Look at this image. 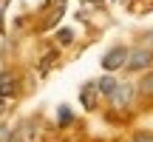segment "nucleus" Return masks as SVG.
Masks as SVG:
<instances>
[{
    "instance_id": "nucleus-1",
    "label": "nucleus",
    "mask_w": 153,
    "mask_h": 142,
    "mask_svg": "<svg viewBox=\"0 0 153 142\" xmlns=\"http://www.w3.org/2000/svg\"><path fill=\"white\" fill-rule=\"evenodd\" d=\"M153 66V49L150 46H133L131 49V54H128V71H145V68H150Z\"/></svg>"
},
{
    "instance_id": "nucleus-2",
    "label": "nucleus",
    "mask_w": 153,
    "mask_h": 142,
    "mask_svg": "<svg viewBox=\"0 0 153 142\" xmlns=\"http://www.w3.org/2000/svg\"><path fill=\"white\" fill-rule=\"evenodd\" d=\"M128 54H131V49H125V46H114V49H108L102 54V68L108 71H119L128 66Z\"/></svg>"
},
{
    "instance_id": "nucleus-3",
    "label": "nucleus",
    "mask_w": 153,
    "mask_h": 142,
    "mask_svg": "<svg viewBox=\"0 0 153 142\" xmlns=\"http://www.w3.org/2000/svg\"><path fill=\"white\" fill-rule=\"evenodd\" d=\"M133 97H136V85L133 82H119V88L114 91V97H111V105H114L116 111L128 108V105L133 102Z\"/></svg>"
},
{
    "instance_id": "nucleus-4",
    "label": "nucleus",
    "mask_w": 153,
    "mask_h": 142,
    "mask_svg": "<svg viewBox=\"0 0 153 142\" xmlns=\"http://www.w3.org/2000/svg\"><path fill=\"white\" fill-rule=\"evenodd\" d=\"M99 99H102V94H99V88H97V80H88L85 85L79 88V102H82V108H85V111H94L99 105Z\"/></svg>"
},
{
    "instance_id": "nucleus-5",
    "label": "nucleus",
    "mask_w": 153,
    "mask_h": 142,
    "mask_svg": "<svg viewBox=\"0 0 153 142\" xmlns=\"http://www.w3.org/2000/svg\"><path fill=\"white\" fill-rule=\"evenodd\" d=\"M17 94V80L9 71H0V97H14Z\"/></svg>"
},
{
    "instance_id": "nucleus-6",
    "label": "nucleus",
    "mask_w": 153,
    "mask_h": 142,
    "mask_svg": "<svg viewBox=\"0 0 153 142\" xmlns=\"http://www.w3.org/2000/svg\"><path fill=\"white\" fill-rule=\"evenodd\" d=\"M97 88H99V94H102V97H114V91L116 88H119V80H116V77H111V74H105V77H99L97 80Z\"/></svg>"
},
{
    "instance_id": "nucleus-7",
    "label": "nucleus",
    "mask_w": 153,
    "mask_h": 142,
    "mask_svg": "<svg viewBox=\"0 0 153 142\" xmlns=\"http://www.w3.org/2000/svg\"><path fill=\"white\" fill-rule=\"evenodd\" d=\"M9 142H31V128H28V125L11 128V137H9Z\"/></svg>"
},
{
    "instance_id": "nucleus-8",
    "label": "nucleus",
    "mask_w": 153,
    "mask_h": 142,
    "mask_svg": "<svg viewBox=\"0 0 153 142\" xmlns=\"http://www.w3.org/2000/svg\"><path fill=\"white\" fill-rule=\"evenodd\" d=\"M136 91L142 94V97H153V74H145L142 80H139Z\"/></svg>"
},
{
    "instance_id": "nucleus-9",
    "label": "nucleus",
    "mask_w": 153,
    "mask_h": 142,
    "mask_svg": "<svg viewBox=\"0 0 153 142\" xmlns=\"http://www.w3.org/2000/svg\"><path fill=\"white\" fill-rule=\"evenodd\" d=\"M57 43L60 46H71L74 43V28H60V31H57Z\"/></svg>"
},
{
    "instance_id": "nucleus-10",
    "label": "nucleus",
    "mask_w": 153,
    "mask_h": 142,
    "mask_svg": "<svg viewBox=\"0 0 153 142\" xmlns=\"http://www.w3.org/2000/svg\"><path fill=\"white\" fill-rule=\"evenodd\" d=\"M133 142H153V134H145V131H139L136 137H133Z\"/></svg>"
},
{
    "instance_id": "nucleus-11",
    "label": "nucleus",
    "mask_w": 153,
    "mask_h": 142,
    "mask_svg": "<svg viewBox=\"0 0 153 142\" xmlns=\"http://www.w3.org/2000/svg\"><path fill=\"white\" fill-rule=\"evenodd\" d=\"M60 122H71V111L68 108H60Z\"/></svg>"
},
{
    "instance_id": "nucleus-12",
    "label": "nucleus",
    "mask_w": 153,
    "mask_h": 142,
    "mask_svg": "<svg viewBox=\"0 0 153 142\" xmlns=\"http://www.w3.org/2000/svg\"><path fill=\"white\" fill-rule=\"evenodd\" d=\"M6 6H9V0H0V31H3V11H6Z\"/></svg>"
},
{
    "instance_id": "nucleus-13",
    "label": "nucleus",
    "mask_w": 153,
    "mask_h": 142,
    "mask_svg": "<svg viewBox=\"0 0 153 142\" xmlns=\"http://www.w3.org/2000/svg\"><path fill=\"white\" fill-rule=\"evenodd\" d=\"M0 114H3V97H0Z\"/></svg>"
}]
</instances>
